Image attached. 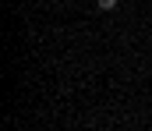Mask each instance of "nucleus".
Instances as JSON below:
<instances>
[{"instance_id":"obj_1","label":"nucleus","mask_w":152,"mask_h":131,"mask_svg":"<svg viewBox=\"0 0 152 131\" xmlns=\"http://www.w3.org/2000/svg\"><path fill=\"white\" fill-rule=\"evenodd\" d=\"M96 4H99L103 11H113V7H117V0H96Z\"/></svg>"}]
</instances>
